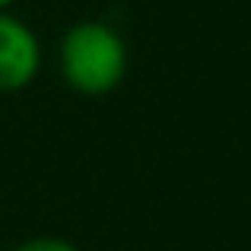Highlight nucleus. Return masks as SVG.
<instances>
[{
  "mask_svg": "<svg viewBox=\"0 0 251 251\" xmlns=\"http://www.w3.org/2000/svg\"><path fill=\"white\" fill-rule=\"evenodd\" d=\"M57 67L70 89L83 96H105L127 74V45L111 25L86 19L64 32L57 45Z\"/></svg>",
  "mask_w": 251,
  "mask_h": 251,
  "instance_id": "nucleus-1",
  "label": "nucleus"
},
{
  "mask_svg": "<svg viewBox=\"0 0 251 251\" xmlns=\"http://www.w3.org/2000/svg\"><path fill=\"white\" fill-rule=\"evenodd\" d=\"M42 67L38 38L23 19L0 13V92H19Z\"/></svg>",
  "mask_w": 251,
  "mask_h": 251,
  "instance_id": "nucleus-2",
  "label": "nucleus"
},
{
  "mask_svg": "<svg viewBox=\"0 0 251 251\" xmlns=\"http://www.w3.org/2000/svg\"><path fill=\"white\" fill-rule=\"evenodd\" d=\"M13 251H76V245L67 242V239L42 235V239H29V242H23V245H16Z\"/></svg>",
  "mask_w": 251,
  "mask_h": 251,
  "instance_id": "nucleus-3",
  "label": "nucleus"
},
{
  "mask_svg": "<svg viewBox=\"0 0 251 251\" xmlns=\"http://www.w3.org/2000/svg\"><path fill=\"white\" fill-rule=\"evenodd\" d=\"M13 0H0V13H6V6H10Z\"/></svg>",
  "mask_w": 251,
  "mask_h": 251,
  "instance_id": "nucleus-4",
  "label": "nucleus"
}]
</instances>
